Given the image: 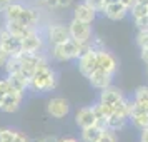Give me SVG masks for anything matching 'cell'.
Masks as SVG:
<instances>
[{
	"mask_svg": "<svg viewBox=\"0 0 148 142\" xmlns=\"http://www.w3.org/2000/svg\"><path fill=\"white\" fill-rule=\"evenodd\" d=\"M90 47L87 44H82V42L75 40V39H70L65 44H60V45H55L53 48V57L57 60H70L73 57H82L83 54H87Z\"/></svg>",
	"mask_w": 148,
	"mask_h": 142,
	"instance_id": "cell-1",
	"label": "cell"
},
{
	"mask_svg": "<svg viewBox=\"0 0 148 142\" xmlns=\"http://www.w3.org/2000/svg\"><path fill=\"white\" fill-rule=\"evenodd\" d=\"M30 84L35 90L43 92V90H52L57 85V79H55L53 70H50L47 67V64H43L40 67H37L34 77L30 79Z\"/></svg>",
	"mask_w": 148,
	"mask_h": 142,
	"instance_id": "cell-2",
	"label": "cell"
},
{
	"mask_svg": "<svg viewBox=\"0 0 148 142\" xmlns=\"http://www.w3.org/2000/svg\"><path fill=\"white\" fill-rule=\"evenodd\" d=\"M0 47L3 48L10 57H17V55H20L23 52L22 50V39L12 35L7 28H3L0 32Z\"/></svg>",
	"mask_w": 148,
	"mask_h": 142,
	"instance_id": "cell-3",
	"label": "cell"
},
{
	"mask_svg": "<svg viewBox=\"0 0 148 142\" xmlns=\"http://www.w3.org/2000/svg\"><path fill=\"white\" fill-rule=\"evenodd\" d=\"M70 35L72 39L82 42V44H87L90 35H92V28H90V24L83 20H78V19H73L72 24H70Z\"/></svg>",
	"mask_w": 148,
	"mask_h": 142,
	"instance_id": "cell-4",
	"label": "cell"
},
{
	"mask_svg": "<svg viewBox=\"0 0 148 142\" xmlns=\"http://www.w3.org/2000/svg\"><path fill=\"white\" fill-rule=\"evenodd\" d=\"M80 72L85 77H90L95 70L98 69V57H97V50L90 48L87 54H83L80 57V64H78Z\"/></svg>",
	"mask_w": 148,
	"mask_h": 142,
	"instance_id": "cell-5",
	"label": "cell"
},
{
	"mask_svg": "<svg viewBox=\"0 0 148 142\" xmlns=\"http://www.w3.org/2000/svg\"><path fill=\"white\" fill-rule=\"evenodd\" d=\"M48 114L55 117V119H62V117H65L68 114V110H70V104H68L67 99H63V97H55L52 100L48 102Z\"/></svg>",
	"mask_w": 148,
	"mask_h": 142,
	"instance_id": "cell-6",
	"label": "cell"
},
{
	"mask_svg": "<svg viewBox=\"0 0 148 142\" xmlns=\"http://www.w3.org/2000/svg\"><path fill=\"white\" fill-rule=\"evenodd\" d=\"M48 39H50V42L55 44V45L65 44L67 40L72 39V35H70V28L63 27V25H52L50 30H48Z\"/></svg>",
	"mask_w": 148,
	"mask_h": 142,
	"instance_id": "cell-7",
	"label": "cell"
},
{
	"mask_svg": "<svg viewBox=\"0 0 148 142\" xmlns=\"http://www.w3.org/2000/svg\"><path fill=\"white\" fill-rule=\"evenodd\" d=\"M75 121H77V124H78L82 129L90 127V125H95V124H97V117H95L93 107L80 109V110L77 112V115H75Z\"/></svg>",
	"mask_w": 148,
	"mask_h": 142,
	"instance_id": "cell-8",
	"label": "cell"
},
{
	"mask_svg": "<svg viewBox=\"0 0 148 142\" xmlns=\"http://www.w3.org/2000/svg\"><path fill=\"white\" fill-rule=\"evenodd\" d=\"M20 100H22V92H17V90H12V92H8L5 97H3V102H2V105H0V110H3V112H15L18 105H20Z\"/></svg>",
	"mask_w": 148,
	"mask_h": 142,
	"instance_id": "cell-9",
	"label": "cell"
},
{
	"mask_svg": "<svg viewBox=\"0 0 148 142\" xmlns=\"http://www.w3.org/2000/svg\"><path fill=\"white\" fill-rule=\"evenodd\" d=\"M7 30L12 35L22 39V40H23L25 37H28L30 34H34V28L30 27V25H25V24H22V22H18V20H8L7 22Z\"/></svg>",
	"mask_w": 148,
	"mask_h": 142,
	"instance_id": "cell-10",
	"label": "cell"
},
{
	"mask_svg": "<svg viewBox=\"0 0 148 142\" xmlns=\"http://www.w3.org/2000/svg\"><path fill=\"white\" fill-rule=\"evenodd\" d=\"M97 57H98V69H101V70H105V72L113 75L115 70H116V60L113 59V55L105 52V50H98Z\"/></svg>",
	"mask_w": 148,
	"mask_h": 142,
	"instance_id": "cell-11",
	"label": "cell"
},
{
	"mask_svg": "<svg viewBox=\"0 0 148 142\" xmlns=\"http://www.w3.org/2000/svg\"><path fill=\"white\" fill-rule=\"evenodd\" d=\"M88 80H90V84L97 89H107V87H110L112 74H108V72L101 70V69H97L93 74L88 77Z\"/></svg>",
	"mask_w": 148,
	"mask_h": 142,
	"instance_id": "cell-12",
	"label": "cell"
},
{
	"mask_svg": "<svg viewBox=\"0 0 148 142\" xmlns=\"http://www.w3.org/2000/svg\"><path fill=\"white\" fill-rule=\"evenodd\" d=\"M128 8L121 3V2H115V3H110L105 8V15H107L110 20H121L125 15H127Z\"/></svg>",
	"mask_w": 148,
	"mask_h": 142,
	"instance_id": "cell-13",
	"label": "cell"
},
{
	"mask_svg": "<svg viewBox=\"0 0 148 142\" xmlns=\"http://www.w3.org/2000/svg\"><path fill=\"white\" fill-rule=\"evenodd\" d=\"M95 14H97V10L93 7H90L88 3H82L78 7L75 8V19H78V20H83V22H93L95 19Z\"/></svg>",
	"mask_w": 148,
	"mask_h": 142,
	"instance_id": "cell-14",
	"label": "cell"
},
{
	"mask_svg": "<svg viewBox=\"0 0 148 142\" xmlns=\"http://www.w3.org/2000/svg\"><path fill=\"white\" fill-rule=\"evenodd\" d=\"M120 100H123V95L118 89H113V87H107L103 89V92H101V97H100V102H105V104H118Z\"/></svg>",
	"mask_w": 148,
	"mask_h": 142,
	"instance_id": "cell-15",
	"label": "cell"
},
{
	"mask_svg": "<svg viewBox=\"0 0 148 142\" xmlns=\"http://www.w3.org/2000/svg\"><path fill=\"white\" fill-rule=\"evenodd\" d=\"M101 134H103V127H100L98 124H95V125H90V127L83 129L82 139H83V142H98Z\"/></svg>",
	"mask_w": 148,
	"mask_h": 142,
	"instance_id": "cell-16",
	"label": "cell"
},
{
	"mask_svg": "<svg viewBox=\"0 0 148 142\" xmlns=\"http://www.w3.org/2000/svg\"><path fill=\"white\" fill-rule=\"evenodd\" d=\"M40 45H42V40L35 32L22 40V50H23V52H37V50L40 48Z\"/></svg>",
	"mask_w": 148,
	"mask_h": 142,
	"instance_id": "cell-17",
	"label": "cell"
},
{
	"mask_svg": "<svg viewBox=\"0 0 148 142\" xmlns=\"http://www.w3.org/2000/svg\"><path fill=\"white\" fill-rule=\"evenodd\" d=\"M7 80L10 82L12 89H15L17 92H23V90L27 89V85L30 84V80H28L25 75H22V74H8Z\"/></svg>",
	"mask_w": 148,
	"mask_h": 142,
	"instance_id": "cell-18",
	"label": "cell"
},
{
	"mask_svg": "<svg viewBox=\"0 0 148 142\" xmlns=\"http://www.w3.org/2000/svg\"><path fill=\"white\" fill-rule=\"evenodd\" d=\"M128 115L125 114H120V112H115L112 117H108L107 121V129H112V130H116V129L123 127V124L127 122Z\"/></svg>",
	"mask_w": 148,
	"mask_h": 142,
	"instance_id": "cell-19",
	"label": "cell"
},
{
	"mask_svg": "<svg viewBox=\"0 0 148 142\" xmlns=\"http://www.w3.org/2000/svg\"><path fill=\"white\" fill-rule=\"evenodd\" d=\"M37 20H38V14L35 12L34 8H25V7H23V10H22L18 22L25 24V25H30V27H34Z\"/></svg>",
	"mask_w": 148,
	"mask_h": 142,
	"instance_id": "cell-20",
	"label": "cell"
},
{
	"mask_svg": "<svg viewBox=\"0 0 148 142\" xmlns=\"http://www.w3.org/2000/svg\"><path fill=\"white\" fill-rule=\"evenodd\" d=\"M130 117H132V121H133V124H135V125H136L138 129H141V130H145V129H148V112H140V114H132Z\"/></svg>",
	"mask_w": 148,
	"mask_h": 142,
	"instance_id": "cell-21",
	"label": "cell"
},
{
	"mask_svg": "<svg viewBox=\"0 0 148 142\" xmlns=\"http://www.w3.org/2000/svg\"><path fill=\"white\" fill-rule=\"evenodd\" d=\"M22 10H23L22 5H18V3H10V5L7 7V10H5L7 20H18V19H20Z\"/></svg>",
	"mask_w": 148,
	"mask_h": 142,
	"instance_id": "cell-22",
	"label": "cell"
},
{
	"mask_svg": "<svg viewBox=\"0 0 148 142\" xmlns=\"http://www.w3.org/2000/svg\"><path fill=\"white\" fill-rule=\"evenodd\" d=\"M7 70L8 74H20L22 70V62L18 57H10L7 60Z\"/></svg>",
	"mask_w": 148,
	"mask_h": 142,
	"instance_id": "cell-23",
	"label": "cell"
},
{
	"mask_svg": "<svg viewBox=\"0 0 148 142\" xmlns=\"http://www.w3.org/2000/svg\"><path fill=\"white\" fill-rule=\"evenodd\" d=\"M135 100L148 107V87H138L135 90Z\"/></svg>",
	"mask_w": 148,
	"mask_h": 142,
	"instance_id": "cell-24",
	"label": "cell"
},
{
	"mask_svg": "<svg viewBox=\"0 0 148 142\" xmlns=\"http://www.w3.org/2000/svg\"><path fill=\"white\" fill-rule=\"evenodd\" d=\"M132 14H133L135 19L145 17V15H148V5H143V3H136L135 2V5L132 7Z\"/></svg>",
	"mask_w": 148,
	"mask_h": 142,
	"instance_id": "cell-25",
	"label": "cell"
},
{
	"mask_svg": "<svg viewBox=\"0 0 148 142\" xmlns=\"http://www.w3.org/2000/svg\"><path fill=\"white\" fill-rule=\"evenodd\" d=\"M15 134H17V132H14V130L2 129V130H0V142H14Z\"/></svg>",
	"mask_w": 148,
	"mask_h": 142,
	"instance_id": "cell-26",
	"label": "cell"
},
{
	"mask_svg": "<svg viewBox=\"0 0 148 142\" xmlns=\"http://www.w3.org/2000/svg\"><path fill=\"white\" fill-rule=\"evenodd\" d=\"M98 142H116V135L113 134L112 129H103V134Z\"/></svg>",
	"mask_w": 148,
	"mask_h": 142,
	"instance_id": "cell-27",
	"label": "cell"
},
{
	"mask_svg": "<svg viewBox=\"0 0 148 142\" xmlns=\"http://www.w3.org/2000/svg\"><path fill=\"white\" fill-rule=\"evenodd\" d=\"M45 3H47L48 7H52V8H55V7H68L70 3H72V0H45Z\"/></svg>",
	"mask_w": 148,
	"mask_h": 142,
	"instance_id": "cell-28",
	"label": "cell"
},
{
	"mask_svg": "<svg viewBox=\"0 0 148 142\" xmlns=\"http://www.w3.org/2000/svg\"><path fill=\"white\" fill-rule=\"evenodd\" d=\"M85 3H88L90 7H93L97 12H98V10H103V12H105V8H107V5H105V0H87Z\"/></svg>",
	"mask_w": 148,
	"mask_h": 142,
	"instance_id": "cell-29",
	"label": "cell"
},
{
	"mask_svg": "<svg viewBox=\"0 0 148 142\" xmlns=\"http://www.w3.org/2000/svg\"><path fill=\"white\" fill-rule=\"evenodd\" d=\"M138 44H140V47H148V28L147 30H141L140 34H138Z\"/></svg>",
	"mask_w": 148,
	"mask_h": 142,
	"instance_id": "cell-30",
	"label": "cell"
},
{
	"mask_svg": "<svg viewBox=\"0 0 148 142\" xmlns=\"http://www.w3.org/2000/svg\"><path fill=\"white\" fill-rule=\"evenodd\" d=\"M135 24L138 25V28H140V30H147V28H148V15L135 19Z\"/></svg>",
	"mask_w": 148,
	"mask_h": 142,
	"instance_id": "cell-31",
	"label": "cell"
},
{
	"mask_svg": "<svg viewBox=\"0 0 148 142\" xmlns=\"http://www.w3.org/2000/svg\"><path fill=\"white\" fill-rule=\"evenodd\" d=\"M12 90H15V89H12V85H10L8 80H0V92L3 95H7L8 92H12Z\"/></svg>",
	"mask_w": 148,
	"mask_h": 142,
	"instance_id": "cell-32",
	"label": "cell"
},
{
	"mask_svg": "<svg viewBox=\"0 0 148 142\" xmlns=\"http://www.w3.org/2000/svg\"><path fill=\"white\" fill-rule=\"evenodd\" d=\"M8 57H10V55H8L7 52H5V50H3V48L0 47V67H2V65H5V64H7Z\"/></svg>",
	"mask_w": 148,
	"mask_h": 142,
	"instance_id": "cell-33",
	"label": "cell"
},
{
	"mask_svg": "<svg viewBox=\"0 0 148 142\" xmlns=\"http://www.w3.org/2000/svg\"><path fill=\"white\" fill-rule=\"evenodd\" d=\"M14 142H30L25 137V135H22V134H15V139H14Z\"/></svg>",
	"mask_w": 148,
	"mask_h": 142,
	"instance_id": "cell-34",
	"label": "cell"
},
{
	"mask_svg": "<svg viewBox=\"0 0 148 142\" xmlns=\"http://www.w3.org/2000/svg\"><path fill=\"white\" fill-rule=\"evenodd\" d=\"M141 60L148 64V47H143V48H141Z\"/></svg>",
	"mask_w": 148,
	"mask_h": 142,
	"instance_id": "cell-35",
	"label": "cell"
},
{
	"mask_svg": "<svg viewBox=\"0 0 148 142\" xmlns=\"http://www.w3.org/2000/svg\"><path fill=\"white\" fill-rule=\"evenodd\" d=\"M8 5H10V0H0V12L2 10H7Z\"/></svg>",
	"mask_w": 148,
	"mask_h": 142,
	"instance_id": "cell-36",
	"label": "cell"
},
{
	"mask_svg": "<svg viewBox=\"0 0 148 142\" xmlns=\"http://www.w3.org/2000/svg\"><path fill=\"white\" fill-rule=\"evenodd\" d=\"M120 2H121V3H123L127 8H132V7L135 5V0H120Z\"/></svg>",
	"mask_w": 148,
	"mask_h": 142,
	"instance_id": "cell-37",
	"label": "cell"
},
{
	"mask_svg": "<svg viewBox=\"0 0 148 142\" xmlns=\"http://www.w3.org/2000/svg\"><path fill=\"white\" fill-rule=\"evenodd\" d=\"M141 142H148V129H145L141 132Z\"/></svg>",
	"mask_w": 148,
	"mask_h": 142,
	"instance_id": "cell-38",
	"label": "cell"
},
{
	"mask_svg": "<svg viewBox=\"0 0 148 142\" xmlns=\"http://www.w3.org/2000/svg\"><path fill=\"white\" fill-rule=\"evenodd\" d=\"M42 142H58V141H57L55 137H45V139H43Z\"/></svg>",
	"mask_w": 148,
	"mask_h": 142,
	"instance_id": "cell-39",
	"label": "cell"
},
{
	"mask_svg": "<svg viewBox=\"0 0 148 142\" xmlns=\"http://www.w3.org/2000/svg\"><path fill=\"white\" fill-rule=\"evenodd\" d=\"M136 3H143V5H148V0H135Z\"/></svg>",
	"mask_w": 148,
	"mask_h": 142,
	"instance_id": "cell-40",
	"label": "cell"
},
{
	"mask_svg": "<svg viewBox=\"0 0 148 142\" xmlns=\"http://www.w3.org/2000/svg\"><path fill=\"white\" fill-rule=\"evenodd\" d=\"M58 142H77L75 139H62V141H58Z\"/></svg>",
	"mask_w": 148,
	"mask_h": 142,
	"instance_id": "cell-41",
	"label": "cell"
},
{
	"mask_svg": "<svg viewBox=\"0 0 148 142\" xmlns=\"http://www.w3.org/2000/svg\"><path fill=\"white\" fill-rule=\"evenodd\" d=\"M3 97H5V95H3L2 92H0V105H2V102H3Z\"/></svg>",
	"mask_w": 148,
	"mask_h": 142,
	"instance_id": "cell-42",
	"label": "cell"
},
{
	"mask_svg": "<svg viewBox=\"0 0 148 142\" xmlns=\"http://www.w3.org/2000/svg\"><path fill=\"white\" fill-rule=\"evenodd\" d=\"M42 2H43V3H45V0H42Z\"/></svg>",
	"mask_w": 148,
	"mask_h": 142,
	"instance_id": "cell-43",
	"label": "cell"
}]
</instances>
